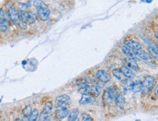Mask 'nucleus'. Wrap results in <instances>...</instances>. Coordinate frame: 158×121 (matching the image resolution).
Instances as JSON below:
<instances>
[{
    "label": "nucleus",
    "instance_id": "1",
    "mask_svg": "<svg viewBox=\"0 0 158 121\" xmlns=\"http://www.w3.org/2000/svg\"><path fill=\"white\" fill-rule=\"evenodd\" d=\"M7 16L11 21H13V23H14L21 28H24V29L26 28L27 24L21 20L18 11L11 3L7 5Z\"/></svg>",
    "mask_w": 158,
    "mask_h": 121
},
{
    "label": "nucleus",
    "instance_id": "2",
    "mask_svg": "<svg viewBox=\"0 0 158 121\" xmlns=\"http://www.w3.org/2000/svg\"><path fill=\"white\" fill-rule=\"evenodd\" d=\"M34 6L37 11V16L40 20L43 21H47L50 16V10L46 4L42 0H35Z\"/></svg>",
    "mask_w": 158,
    "mask_h": 121
},
{
    "label": "nucleus",
    "instance_id": "3",
    "mask_svg": "<svg viewBox=\"0 0 158 121\" xmlns=\"http://www.w3.org/2000/svg\"><path fill=\"white\" fill-rule=\"evenodd\" d=\"M18 13L21 20L26 24H32L36 21L37 16L32 12H27L22 9H18Z\"/></svg>",
    "mask_w": 158,
    "mask_h": 121
},
{
    "label": "nucleus",
    "instance_id": "4",
    "mask_svg": "<svg viewBox=\"0 0 158 121\" xmlns=\"http://www.w3.org/2000/svg\"><path fill=\"white\" fill-rule=\"evenodd\" d=\"M154 84H155V78L152 76H146L142 82L141 91H142L143 94L146 95L149 93L151 91Z\"/></svg>",
    "mask_w": 158,
    "mask_h": 121
},
{
    "label": "nucleus",
    "instance_id": "5",
    "mask_svg": "<svg viewBox=\"0 0 158 121\" xmlns=\"http://www.w3.org/2000/svg\"><path fill=\"white\" fill-rule=\"evenodd\" d=\"M114 96H115V94H114V88L112 87L108 88L103 94V103L105 104H110L114 99Z\"/></svg>",
    "mask_w": 158,
    "mask_h": 121
},
{
    "label": "nucleus",
    "instance_id": "6",
    "mask_svg": "<svg viewBox=\"0 0 158 121\" xmlns=\"http://www.w3.org/2000/svg\"><path fill=\"white\" fill-rule=\"evenodd\" d=\"M8 20L2 9H0V32H5L8 29Z\"/></svg>",
    "mask_w": 158,
    "mask_h": 121
},
{
    "label": "nucleus",
    "instance_id": "7",
    "mask_svg": "<svg viewBox=\"0 0 158 121\" xmlns=\"http://www.w3.org/2000/svg\"><path fill=\"white\" fill-rule=\"evenodd\" d=\"M96 77L100 82H104V83L109 82L111 80V77L109 74L104 70H98L96 72Z\"/></svg>",
    "mask_w": 158,
    "mask_h": 121
},
{
    "label": "nucleus",
    "instance_id": "8",
    "mask_svg": "<svg viewBox=\"0 0 158 121\" xmlns=\"http://www.w3.org/2000/svg\"><path fill=\"white\" fill-rule=\"evenodd\" d=\"M69 101H70V96H67V95L66 94L61 95V96H58V97L56 99V106L58 107H61L63 105H65V104H67V102H68Z\"/></svg>",
    "mask_w": 158,
    "mask_h": 121
},
{
    "label": "nucleus",
    "instance_id": "9",
    "mask_svg": "<svg viewBox=\"0 0 158 121\" xmlns=\"http://www.w3.org/2000/svg\"><path fill=\"white\" fill-rule=\"evenodd\" d=\"M124 46L128 47V48L131 49V50H138V49H141V45L138 42L133 41V40H130V39H127L124 42Z\"/></svg>",
    "mask_w": 158,
    "mask_h": 121
},
{
    "label": "nucleus",
    "instance_id": "10",
    "mask_svg": "<svg viewBox=\"0 0 158 121\" xmlns=\"http://www.w3.org/2000/svg\"><path fill=\"white\" fill-rule=\"evenodd\" d=\"M68 114H69V111H68L66 107H61V108L56 110L55 117L57 119L59 120L64 119V118H65L67 116Z\"/></svg>",
    "mask_w": 158,
    "mask_h": 121
},
{
    "label": "nucleus",
    "instance_id": "11",
    "mask_svg": "<svg viewBox=\"0 0 158 121\" xmlns=\"http://www.w3.org/2000/svg\"><path fill=\"white\" fill-rule=\"evenodd\" d=\"M136 54V57L141 58V59L144 60V61H149L150 59V56L146 52L142 50L141 49H138V50H133Z\"/></svg>",
    "mask_w": 158,
    "mask_h": 121
},
{
    "label": "nucleus",
    "instance_id": "12",
    "mask_svg": "<svg viewBox=\"0 0 158 121\" xmlns=\"http://www.w3.org/2000/svg\"><path fill=\"white\" fill-rule=\"evenodd\" d=\"M114 100H115V103L118 107L120 108H123L125 104V99L124 96H122V93H117L114 96Z\"/></svg>",
    "mask_w": 158,
    "mask_h": 121
},
{
    "label": "nucleus",
    "instance_id": "13",
    "mask_svg": "<svg viewBox=\"0 0 158 121\" xmlns=\"http://www.w3.org/2000/svg\"><path fill=\"white\" fill-rule=\"evenodd\" d=\"M126 64L127 66L130 68V69H132V70H134V71H138V66L137 63H136V59H133V58H127Z\"/></svg>",
    "mask_w": 158,
    "mask_h": 121
},
{
    "label": "nucleus",
    "instance_id": "14",
    "mask_svg": "<svg viewBox=\"0 0 158 121\" xmlns=\"http://www.w3.org/2000/svg\"><path fill=\"white\" fill-rule=\"evenodd\" d=\"M93 96H91L89 93H84L82 95L81 99L79 101V103L81 104H87L93 101Z\"/></svg>",
    "mask_w": 158,
    "mask_h": 121
},
{
    "label": "nucleus",
    "instance_id": "15",
    "mask_svg": "<svg viewBox=\"0 0 158 121\" xmlns=\"http://www.w3.org/2000/svg\"><path fill=\"white\" fill-rule=\"evenodd\" d=\"M112 72H113V75H114V77L117 79V80H119V81H122V82H123L124 80H126L127 77H125V74L122 73L121 69H113Z\"/></svg>",
    "mask_w": 158,
    "mask_h": 121
},
{
    "label": "nucleus",
    "instance_id": "16",
    "mask_svg": "<svg viewBox=\"0 0 158 121\" xmlns=\"http://www.w3.org/2000/svg\"><path fill=\"white\" fill-rule=\"evenodd\" d=\"M122 51L124 54L127 56V58H133V59L136 60V55L135 54L134 51L132 50L131 49L128 48V47H125V46H123L122 47Z\"/></svg>",
    "mask_w": 158,
    "mask_h": 121
},
{
    "label": "nucleus",
    "instance_id": "17",
    "mask_svg": "<svg viewBox=\"0 0 158 121\" xmlns=\"http://www.w3.org/2000/svg\"><path fill=\"white\" fill-rule=\"evenodd\" d=\"M134 82H133L131 80L127 79L123 81V89L125 92L132 91V88H133V85Z\"/></svg>",
    "mask_w": 158,
    "mask_h": 121
},
{
    "label": "nucleus",
    "instance_id": "18",
    "mask_svg": "<svg viewBox=\"0 0 158 121\" xmlns=\"http://www.w3.org/2000/svg\"><path fill=\"white\" fill-rule=\"evenodd\" d=\"M53 108V104L51 101H48L45 104L44 107H43V110H42L41 115H48L50 112H51Z\"/></svg>",
    "mask_w": 158,
    "mask_h": 121
},
{
    "label": "nucleus",
    "instance_id": "19",
    "mask_svg": "<svg viewBox=\"0 0 158 121\" xmlns=\"http://www.w3.org/2000/svg\"><path fill=\"white\" fill-rule=\"evenodd\" d=\"M121 70H122V73L125 74V76L127 77V78H131V77L133 76V71H132V69H130V68L127 67V66H122Z\"/></svg>",
    "mask_w": 158,
    "mask_h": 121
},
{
    "label": "nucleus",
    "instance_id": "20",
    "mask_svg": "<svg viewBox=\"0 0 158 121\" xmlns=\"http://www.w3.org/2000/svg\"><path fill=\"white\" fill-rule=\"evenodd\" d=\"M141 88H142V82L138 81V82L133 83L132 91L134 92V93H138V92L141 91Z\"/></svg>",
    "mask_w": 158,
    "mask_h": 121
},
{
    "label": "nucleus",
    "instance_id": "21",
    "mask_svg": "<svg viewBox=\"0 0 158 121\" xmlns=\"http://www.w3.org/2000/svg\"><path fill=\"white\" fill-rule=\"evenodd\" d=\"M78 110H75L73 111H72L70 113L68 114V120L70 121H74L77 119L78 116Z\"/></svg>",
    "mask_w": 158,
    "mask_h": 121
},
{
    "label": "nucleus",
    "instance_id": "22",
    "mask_svg": "<svg viewBox=\"0 0 158 121\" xmlns=\"http://www.w3.org/2000/svg\"><path fill=\"white\" fill-rule=\"evenodd\" d=\"M149 50L152 56H154L155 58H158V48L157 46L155 47V46L150 45L149 47Z\"/></svg>",
    "mask_w": 158,
    "mask_h": 121
},
{
    "label": "nucleus",
    "instance_id": "23",
    "mask_svg": "<svg viewBox=\"0 0 158 121\" xmlns=\"http://www.w3.org/2000/svg\"><path fill=\"white\" fill-rule=\"evenodd\" d=\"M38 116H39L38 111L37 110H33V111H32V112H31L30 115H29V117L28 118V119L30 121H35L38 118Z\"/></svg>",
    "mask_w": 158,
    "mask_h": 121
},
{
    "label": "nucleus",
    "instance_id": "24",
    "mask_svg": "<svg viewBox=\"0 0 158 121\" xmlns=\"http://www.w3.org/2000/svg\"><path fill=\"white\" fill-rule=\"evenodd\" d=\"M32 108H31L30 106H27L23 110V115H24V117L26 118H28L30 115L31 112H32Z\"/></svg>",
    "mask_w": 158,
    "mask_h": 121
},
{
    "label": "nucleus",
    "instance_id": "25",
    "mask_svg": "<svg viewBox=\"0 0 158 121\" xmlns=\"http://www.w3.org/2000/svg\"><path fill=\"white\" fill-rule=\"evenodd\" d=\"M82 120L84 121H90V120H93L91 116L89 114L86 113H84L82 115Z\"/></svg>",
    "mask_w": 158,
    "mask_h": 121
},
{
    "label": "nucleus",
    "instance_id": "26",
    "mask_svg": "<svg viewBox=\"0 0 158 121\" xmlns=\"http://www.w3.org/2000/svg\"><path fill=\"white\" fill-rule=\"evenodd\" d=\"M141 1L143 2H146L147 4H149L152 2V0H141Z\"/></svg>",
    "mask_w": 158,
    "mask_h": 121
},
{
    "label": "nucleus",
    "instance_id": "27",
    "mask_svg": "<svg viewBox=\"0 0 158 121\" xmlns=\"http://www.w3.org/2000/svg\"><path fill=\"white\" fill-rule=\"evenodd\" d=\"M155 94H156V96H158V84H157V85L156 86V88H155Z\"/></svg>",
    "mask_w": 158,
    "mask_h": 121
},
{
    "label": "nucleus",
    "instance_id": "28",
    "mask_svg": "<svg viewBox=\"0 0 158 121\" xmlns=\"http://www.w3.org/2000/svg\"><path fill=\"white\" fill-rule=\"evenodd\" d=\"M155 37H156L158 39V32H156V33L155 34Z\"/></svg>",
    "mask_w": 158,
    "mask_h": 121
},
{
    "label": "nucleus",
    "instance_id": "29",
    "mask_svg": "<svg viewBox=\"0 0 158 121\" xmlns=\"http://www.w3.org/2000/svg\"><path fill=\"white\" fill-rule=\"evenodd\" d=\"M157 48H158V44H157Z\"/></svg>",
    "mask_w": 158,
    "mask_h": 121
}]
</instances>
